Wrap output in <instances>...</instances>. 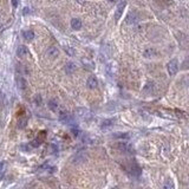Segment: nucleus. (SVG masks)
<instances>
[{
    "mask_svg": "<svg viewBox=\"0 0 189 189\" xmlns=\"http://www.w3.org/2000/svg\"><path fill=\"white\" fill-rule=\"evenodd\" d=\"M49 108H50V110H52V111H57V109H58V103H57L54 99H51V100H49Z\"/></svg>",
    "mask_w": 189,
    "mask_h": 189,
    "instance_id": "9d476101",
    "label": "nucleus"
},
{
    "mask_svg": "<svg viewBox=\"0 0 189 189\" xmlns=\"http://www.w3.org/2000/svg\"><path fill=\"white\" fill-rule=\"evenodd\" d=\"M58 53H59V50H58L57 47L52 46V47H50V49L46 51V56H47V57H51V58H56V57L58 56Z\"/></svg>",
    "mask_w": 189,
    "mask_h": 189,
    "instance_id": "39448f33",
    "label": "nucleus"
},
{
    "mask_svg": "<svg viewBox=\"0 0 189 189\" xmlns=\"http://www.w3.org/2000/svg\"><path fill=\"white\" fill-rule=\"evenodd\" d=\"M155 51H154V50H152V49H147V50H145V51H144V57H145V58H151V57H154V56H155Z\"/></svg>",
    "mask_w": 189,
    "mask_h": 189,
    "instance_id": "f8f14e48",
    "label": "nucleus"
},
{
    "mask_svg": "<svg viewBox=\"0 0 189 189\" xmlns=\"http://www.w3.org/2000/svg\"><path fill=\"white\" fill-rule=\"evenodd\" d=\"M164 188H174V183L170 181V180H167V182L163 184Z\"/></svg>",
    "mask_w": 189,
    "mask_h": 189,
    "instance_id": "f3484780",
    "label": "nucleus"
},
{
    "mask_svg": "<svg viewBox=\"0 0 189 189\" xmlns=\"http://www.w3.org/2000/svg\"><path fill=\"white\" fill-rule=\"evenodd\" d=\"M36 100H37L38 105H39V104L41 103V98H40V96H37V97H36Z\"/></svg>",
    "mask_w": 189,
    "mask_h": 189,
    "instance_id": "4be33fe9",
    "label": "nucleus"
},
{
    "mask_svg": "<svg viewBox=\"0 0 189 189\" xmlns=\"http://www.w3.org/2000/svg\"><path fill=\"white\" fill-rule=\"evenodd\" d=\"M138 22V17H137L136 13H129L128 17H127V23L128 24H135Z\"/></svg>",
    "mask_w": 189,
    "mask_h": 189,
    "instance_id": "0eeeda50",
    "label": "nucleus"
},
{
    "mask_svg": "<svg viewBox=\"0 0 189 189\" xmlns=\"http://www.w3.org/2000/svg\"><path fill=\"white\" fill-rule=\"evenodd\" d=\"M125 6H127V1H125V0L121 1V2L117 5V8H116V13H115V19H116V20H118V19H120V18L122 17V14H123V11H124Z\"/></svg>",
    "mask_w": 189,
    "mask_h": 189,
    "instance_id": "f03ea898",
    "label": "nucleus"
},
{
    "mask_svg": "<svg viewBox=\"0 0 189 189\" xmlns=\"http://www.w3.org/2000/svg\"><path fill=\"white\" fill-rule=\"evenodd\" d=\"M71 27L73 30H81L82 29V20L78 19V18H73L71 20Z\"/></svg>",
    "mask_w": 189,
    "mask_h": 189,
    "instance_id": "423d86ee",
    "label": "nucleus"
},
{
    "mask_svg": "<svg viewBox=\"0 0 189 189\" xmlns=\"http://www.w3.org/2000/svg\"><path fill=\"white\" fill-rule=\"evenodd\" d=\"M59 121L64 122V123H70V122L72 121V118H71V116L66 111H61L59 113Z\"/></svg>",
    "mask_w": 189,
    "mask_h": 189,
    "instance_id": "20e7f679",
    "label": "nucleus"
},
{
    "mask_svg": "<svg viewBox=\"0 0 189 189\" xmlns=\"http://www.w3.org/2000/svg\"><path fill=\"white\" fill-rule=\"evenodd\" d=\"M12 5H13V7H17L18 6V0H12Z\"/></svg>",
    "mask_w": 189,
    "mask_h": 189,
    "instance_id": "412c9836",
    "label": "nucleus"
},
{
    "mask_svg": "<svg viewBox=\"0 0 189 189\" xmlns=\"http://www.w3.org/2000/svg\"><path fill=\"white\" fill-rule=\"evenodd\" d=\"M86 85H88V88H90V89H96V88H97V85H98L97 78H96V77H93V76H90V77L88 78Z\"/></svg>",
    "mask_w": 189,
    "mask_h": 189,
    "instance_id": "7ed1b4c3",
    "label": "nucleus"
},
{
    "mask_svg": "<svg viewBox=\"0 0 189 189\" xmlns=\"http://www.w3.org/2000/svg\"><path fill=\"white\" fill-rule=\"evenodd\" d=\"M29 53V50H27V47L26 46H19L18 47V50H17V54L19 56V57H25V54H27Z\"/></svg>",
    "mask_w": 189,
    "mask_h": 189,
    "instance_id": "6e6552de",
    "label": "nucleus"
},
{
    "mask_svg": "<svg viewBox=\"0 0 189 189\" xmlns=\"http://www.w3.org/2000/svg\"><path fill=\"white\" fill-rule=\"evenodd\" d=\"M65 51H66V53H68L69 56H73L75 54V50L72 47H65Z\"/></svg>",
    "mask_w": 189,
    "mask_h": 189,
    "instance_id": "a211bd4d",
    "label": "nucleus"
},
{
    "mask_svg": "<svg viewBox=\"0 0 189 189\" xmlns=\"http://www.w3.org/2000/svg\"><path fill=\"white\" fill-rule=\"evenodd\" d=\"M75 70H76V65L73 64V63H68V64H66V66H65V71H66L68 73H72Z\"/></svg>",
    "mask_w": 189,
    "mask_h": 189,
    "instance_id": "9b49d317",
    "label": "nucleus"
},
{
    "mask_svg": "<svg viewBox=\"0 0 189 189\" xmlns=\"http://www.w3.org/2000/svg\"><path fill=\"white\" fill-rule=\"evenodd\" d=\"M167 69H168V72H169L170 76L176 75L177 71H179V63H177V61L176 59H171V61L168 63Z\"/></svg>",
    "mask_w": 189,
    "mask_h": 189,
    "instance_id": "f257e3e1",
    "label": "nucleus"
},
{
    "mask_svg": "<svg viewBox=\"0 0 189 189\" xmlns=\"http://www.w3.org/2000/svg\"><path fill=\"white\" fill-rule=\"evenodd\" d=\"M6 167H7L6 162H4V161L0 162V177L5 174V171H6Z\"/></svg>",
    "mask_w": 189,
    "mask_h": 189,
    "instance_id": "ddd939ff",
    "label": "nucleus"
},
{
    "mask_svg": "<svg viewBox=\"0 0 189 189\" xmlns=\"http://www.w3.org/2000/svg\"><path fill=\"white\" fill-rule=\"evenodd\" d=\"M25 125H26V120H23V121L20 120V121H19V128H23Z\"/></svg>",
    "mask_w": 189,
    "mask_h": 189,
    "instance_id": "6ab92c4d",
    "label": "nucleus"
},
{
    "mask_svg": "<svg viewBox=\"0 0 189 189\" xmlns=\"http://www.w3.org/2000/svg\"><path fill=\"white\" fill-rule=\"evenodd\" d=\"M18 82H19V88H20V89H25V88H26V82H25L24 78H19Z\"/></svg>",
    "mask_w": 189,
    "mask_h": 189,
    "instance_id": "2eb2a0df",
    "label": "nucleus"
},
{
    "mask_svg": "<svg viewBox=\"0 0 189 189\" xmlns=\"http://www.w3.org/2000/svg\"><path fill=\"white\" fill-rule=\"evenodd\" d=\"M29 13V8H24V14H27Z\"/></svg>",
    "mask_w": 189,
    "mask_h": 189,
    "instance_id": "5701e85b",
    "label": "nucleus"
},
{
    "mask_svg": "<svg viewBox=\"0 0 189 189\" xmlns=\"http://www.w3.org/2000/svg\"><path fill=\"white\" fill-rule=\"evenodd\" d=\"M40 143H41V142H39L38 140H36V141H33V142H32V147H34V148H36V147H38V145H40Z\"/></svg>",
    "mask_w": 189,
    "mask_h": 189,
    "instance_id": "aec40b11",
    "label": "nucleus"
},
{
    "mask_svg": "<svg viewBox=\"0 0 189 189\" xmlns=\"http://www.w3.org/2000/svg\"><path fill=\"white\" fill-rule=\"evenodd\" d=\"M118 148H120V149H122L123 151L131 150V148H130V147H129L127 143H120V144H118Z\"/></svg>",
    "mask_w": 189,
    "mask_h": 189,
    "instance_id": "4468645a",
    "label": "nucleus"
},
{
    "mask_svg": "<svg viewBox=\"0 0 189 189\" xmlns=\"http://www.w3.org/2000/svg\"><path fill=\"white\" fill-rule=\"evenodd\" d=\"M112 122L113 120H108V121H104L103 122V125H102V128L104 129L106 127H110V125H112Z\"/></svg>",
    "mask_w": 189,
    "mask_h": 189,
    "instance_id": "dca6fc26",
    "label": "nucleus"
},
{
    "mask_svg": "<svg viewBox=\"0 0 189 189\" xmlns=\"http://www.w3.org/2000/svg\"><path fill=\"white\" fill-rule=\"evenodd\" d=\"M23 37L26 39V40H32L33 38H34V33L32 32V31H24L23 32Z\"/></svg>",
    "mask_w": 189,
    "mask_h": 189,
    "instance_id": "1a4fd4ad",
    "label": "nucleus"
},
{
    "mask_svg": "<svg viewBox=\"0 0 189 189\" xmlns=\"http://www.w3.org/2000/svg\"><path fill=\"white\" fill-rule=\"evenodd\" d=\"M109 1H110V2H116L117 0H109Z\"/></svg>",
    "mask_w": 189,
    "mask_h": 189,
    "instance_id": "b1692460",
    "label": "nucleus"
}]
</instances>
